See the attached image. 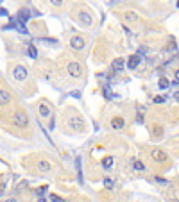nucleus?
Wrapping results in <instances>:
<instances>
[{"instance_id":"1","label":"nucleus","mask_w":179,"mask_h":202,"mask_svg":"<svg viewBox=\"0 0 179 202\" xmlns=\"http://www.w3.org/2000/svg\"><path fill=\"white\" fill-rule=\"evenodd\" d=\"M66 70H68V73H70V75H72L73 79L81 77V73H82V68H81V65H79V63H68Z\"/></svg>"},{"instance_id":"2","label":"nucleus","mask_w":179,"mask_h":202,"mask_svg":"<svg viewBox=\"0 0 179 202\" xmlns=\"http://www.w3.org/2000/svg\"><path fill=\"white\" fill-rule=\"evenodd\" d=\"M13 73H15V79L16 81H25L27 79V68L25 66H20V65L15 66V72Z\"/></svg>"},{"instance_id":"3","label":"nucleus","mask_w":179,"mask_h":202,"mask_svg":"<svg viewBox=\"0 0 179 202\" xmlns=\"http://www.w3.org/2000/svg\"><path fill=\"white\" fill-rule=\"evenodd\" d=\"M68 125L72 127L73 131H81L82 129V120L79 118V116H70V118H68Z\"/></svg>"},{"instance_id":"4","label":"nucleus","mask_w":179,"mask_h":202,"mask_svg":"<svg viewBox=\"0 0 179 202\" xmlns=\"http://www.w3.org/2000/svg\"><path fill=\"white\" fill-rule=\"evenodd\" d=\"M70 45H72V48L81 50V48L84 47V38H82V36H73V38L70 39Z\"/></svg>"},{"instance_id":"5","label":"nucleus","mask_w":179,"mask_h":202,"mask_svg":"<svg viewBox=\"0 0 179 202\" xmlns=\"http://www.w3.org/2000/svg\"><path fill=\"white\" fill-rule=\"evenodd\" d=\"M151 154H152V157L156 159V161H165V159H167V152L165 150H160V148H154Z\"/></svg>"},{"instance_id":"6","label":"nucleus","mask_w":179,"mask_h":202,"mask_svg":"<svg viewBox=\"0 0 179 202\" xmlns=\"http://www.w3.org/2000/svg\"><path fill=\"white\" fill-rule=\"evenodd\" d=\"M140 61H142V56L140 54H136V56H133V57H129V61H127V66L131 68V70H134L136 66L140 65Z\"/></svg>"},{"instance_id":"7","label":"nucleus","mask_w":179,"mask_h":202,"mask_svg":"<svg viewBox=\"0 0 179 202\" xmlns=\"http://www.w3.org/2000/svg\"><path fill=\"white\" fill-rule=\"evenodd\" d=\"M27 122H29V120H27L25 113H16V114H15V123H16V125H23V127H25Z\"/></svg>"},{"instance_id":"8","label":"nucleus","mask_w":179,"mask_h":202,"mask_svg":"<svg viewBox=\"0 0 179 202\" xmlns=\"http://www.w3.org/2000/svg\"><path fill=\"white\" fill-rule=\"evenodd\" d=\"M9 102H11V95L7 91H4V90H0V105H6Z\"/></svg>"},{"instance_id":"9","label":"nucleus","mask_w":179,"mask_h":202,"mask_svg":"<svg viewBox=\"0 0 179 202\" xmlns=\"http://www.w3.org/2000/svg\"><path fill=\"white\" fill-rule=\"evenodd\" d=\"M38 168L41 170V172H50V163L47 161V159H39V161H38Z\"/></svg>"},{"instance_id":"10","label":"nucleus","mask_w":179,"mask_h":202,"mask_svg":"<svg viewBox=\"0 0 179 202\" xmlns=\"http://www.w3.org/2000/svg\"><path fill=\"white\" fill-rule=\"evenodd\" d=\"M29 9H22V11L18 13V23H25L27 20H29Z\"/></svg>"},{"instance_id":"11","label":"nucleus","mask_w":179,"mask_h":202,"mask_svg":"<svg viewBox=\"0 0 179 202\" xmlns=\"http://www.w3.org/2000/svg\"><path fill=\"white\" fill-rule=\"evenodd\" d=\"M111 125L115 127V129H124L125 122H124V118H120V116H117V118H113V120H111Z\"/></svg>"},{"instance_id":"12","label":"nucleus","mask_w":179,"mask_h":202,"mask_svg":"<svg viewBox=\"0 0 179 202\" xmlns=\"http://www.w3.org/2000/svg\"><path fill=\"white\" fill-rule=\"evenodd\" d=\"M39 114L41 116H50V108H48L47 104H41L39 105Z\"/></svg>"},{"instance_id":"13","label":"nucleus","mask_w":179,"mask_h":202,"mask_svg":"<svg viewBox=\"0 0 179 202\" xmlns=\"http://www.w3.org/2000/svg\"><path fill=\"white\" fill-rule=\"evenodd\" d=\"M27 54L32 57V59H36V57H38V50H36V47H34V45H29V47H27Z\"/></svg>"},{"instance_id":"14","label":"nucleus","mask_w":179,"mask_h":202,"mask_svg":"<svg viewBox=\"0 0 179 202\" xmlns=\"http://www.w3.org/2000/svg\"><path fill=\"white\" fill-rule=\"evenodd\" d=\"M81 22H82L84 25H90V23H91L90 14H88V13H81Z\"/></svg>"},{"instance_id":"15","label":"nucleus","mask_w":179,"mask_h":202,"mask_svg":"<svg viewBox=\"0 0 179 202\" xmlns=\"http://www.w3.org/2000/svg\"><path fill=\"white\" fill-rule=\"evenodd\" d=\"M104 95H106L108 99H118V95H115V93L111 91V88H109V86H106V88H104Z\"/></svg>"},{"instance_id":"16","label":"nucleus","mask_w":179,"mask_h":202,"mask_svg":"<svg viewBox=\"0 0 179 202\" xmlns=\"http://www.w3.org/2000/svg\"><path fill=\"white\" fill-rule=\"evenodd\" d=\"M158 84H160V88H161V90H165V88H168V86H170V81H168L167 77H161Z\"/></svg>"},{"instance_id":"17","label":"nucleus","mask_w":179,"mask_h":202,"mask_svg":"<svg viewBox=\"0 0 179 202\" xmlns=\"http://www.w3.org/2000/svg\"><path fill=\"white\" fill-rule=\"evenodd\" d=\"M113 68L115 70H122L124 68V59H115L113 61Z\"/></svg>"},{"instance_id":"18","label":"nucleus","mask_w":179,"mask_h":202,"mask_svg":"<svg viewBox=\"0 0 179 202\" xmlns=\"http://www.w3.org/2000/svg\"><path fill=\"white\" fill-rule=\"evenodd\" d=\"M102 166H104V168H111V166H113V157H104Z\"/></svg>"},{"instance_id":"19","label":"nucleus","mask_w":179,"mask_h":202,"mask_svg":"<svg viewBox=\"0 0 179 202\" xmlns=\"http://www.w3.org/2000/svg\"><path fill=\"white\" fill-rule=\"evenodd\" d=\"M133 168H134V170H143V163H142V161H134V163H133Z\"/></svg>"},{"instance_id":"20","label":"nucleus","mask_w":179,"mask_h":202,"mask_svg":"<svg viewBox=\"0 0 179 202\" xmlns=\"http://www.w3.org/2000/svg\"><path fill=\"white\" fill-rule=\"evenodd\" d=\"M50 200H52V202H65L61 197H57V195H54V193H50Z\"/></svg>"},{"instance_id":"21","label":"nucleus","mask_w":179,"mask_h":202,"mask_svg":"<svg viewBox=\"0 0 179 202\" xmlns=\"http://www.w3.org/2000/svg\"><path fill=\"white\" fill-rule=\"evenodd\" d=\"M104 184H106L108 188H111V186H113V181H111V179H104Z\"/></svg>"},{"instance_id":"22","label":"nucleus","mask_w":179,"mask_h":202,"mask_svg":"<svg viewBox=\"0 0 179 202\" xmlns=\"http://www.w3.org/2000/svg\"><path fill=\"white\" fill-rule=\"evenodd\" d=\"M154 102H156V104H163V102H165V99H163V97H156V99H154Z\"/></svg>"},{"instance_id":"23","label":"nucleus","mask_w":179,"mask_h":202,"mask_svg":"<svg viewBox=\"0 0 179 202\" xmlns=\"http://www.w3.org/2000/svg\"><path fill=\"white\" fill-rule=\"evenodd\" d=\"M127 20H129V22H134V20H136V16H134L133 13H127Z\"/></svg>"},{"instance_id":"24","label":"nucleus","mask_w":179,"mask_h":202,"mask_svg":"<svg viewBox=\"0 0 179 202\" xmlns=\"http://www.w3.org/2000/svg\"><path fill=\"white\" fill-rule=\"evenodd\" d=\"M72 97H75V99H81V91H72Z\"/></svg>"},{"instance_id":"25","label":"nucleus","mask_w":179,"mask_h":202,"mask_svg":"<svg viewBox=\"0 0 179 202\" xmlns=\"http://www.w3.org/2000/svg\"><path fill=\"white\" fill-rule=\"evenodd\" d=\"M174 97H176V99L179 100V91H176V93H174Z\"/></svg>"},{"instance_id":"26","label":"nucleus","mask_w":179,"mask_h":202,"mask_svg":"<svg viewBox=\"0 0 179 202\" xmlns=\"http://www.w3.org/2000/svg\"><path fill=\"white\" fill-rule=\"evenodd\" d=\"M176 79H177V82H179V70L176 72Z\"/></svg>"},{"instance_id":"27","label":"nucleus","mask_w":179,"mask_h":202,"mask_svg":"<svg viewBox=\"0 0 179 202\" xmlns=\"http://www.w3.org/2000/svg\"><path fill=\"white\" fill-rule=\"evenodd\" d=\"M4 188H6L4 184H2V186H0V195H2V191H4Z\"/></svg>"},{"instance_id":"28","label":"nucleus","mask_w":179,"mask_h":202,"mask_svg":"<svg viewBox=\"0 0 179 202\" xmlns=\"http://www.w3.org/2000/svg\"><path fill=\"white\" fill-rule=\"evenodd\" d=\"M6 202H16V200H15V199H7Z\"/></svg>"},{"instance_id":"29","label":"nucleus","mask_w":179,"mask_h":202,"mask_svg":"<svg viewBox=\"0 0 179 202\" xmlns=\"http://www.w3.org/2000/svg\"><path fill=\"white\" fill-rule=\"evenodd\" d=\"M38 202H47V200H45V199H43V197H41V199H39V200H38Z\"/></svg>"}]
</instances>
